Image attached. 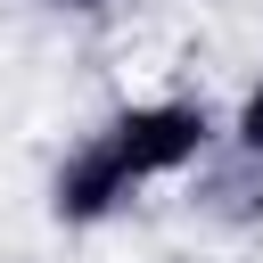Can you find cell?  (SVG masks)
<instances>
[{
    "label": "cell",
    "mask_w": 263,
    "mask_h": 263,
    "mask_svg": "<svg viewBox=\"0 0 263 263\" xmlns=\"http://www.w3.org/2000/svg\"><path fill=\"white\" fill-rule=\"evenodd\" d=\"M99 140L132 164V181H173V173H197L222 140V123L205 115V99H132L99 123Z\"/></svg>",
    "instance_id": "obj_1"
},
{
    "label": "cell",
    "mask_w": 263,
    "mask_h": 263,
    "mask_svg": "<svg viewBox=\"0 0 263 263\" xmlns=\"http://www.w3.org/2000/svg\"><path fill=\"white\" fill-rule=\"evenodd\" d=\"M140 197V181H132V164L90 132L82 148H66L58 156V173H49V214L66 222V230H99L107 214H123Z\"/></svg>",
    "instance_id": "obj_2"
},
{
    "label": "cell",
    "mask_w": 263,
    "mask_h": 263,
    "mask_svg": "<svg viewBox=\"0 0 263 263\" xmlns=\"http://www.w3.org/2000/svg\"><path fill=\"white\" fill-rule=\"evenodd\" d=\"M230 148L263 156V82H247V99H238V115H230Z\"/></svg>",
    "instance_id": "obj_3"
},
{
    "label": "cell",
    "mask_w": 263,
    "mask_h": 263,
    "mask_svg": "<svg viewBox=\"0 0 263 263\" xmlns=\"http://www.w3.org/2000/svg\"><path fill=\"white\" fill-rule=\"evenodd\" d=\"M49 8H66V16H99L107 0H49Z\"/></svg>",
    "instance_id": "obj_4"
}]
</instances>
